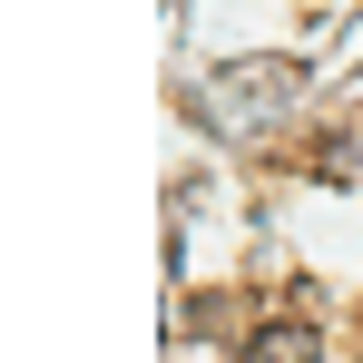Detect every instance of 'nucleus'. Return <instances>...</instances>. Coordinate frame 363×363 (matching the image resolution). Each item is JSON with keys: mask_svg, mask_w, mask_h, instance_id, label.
Listing matches in <instances>:
<instances>
[{"mask_svg": "<svg viewBox=\"0 0 363 363\" xmlns=\"http://www.w3.org/2000/svg\"><path fill=\"white\" fill-rule=\"evenodd\" d=\"M295 89H304L295 60H226L216 79H206V118L216 128H255V118H275Z\"/></svg>", "mask_w": 363, "mask_h": 363, "instance_id": "nucleus-1", "label": "nucleus"}, {"mask_svg": "<svg viewBox=\"0 0 363 363\" xmlns=\"http://www.w3.org/2000/svg\"><path fill=\"white\" fill-rule=\"evenodd\" d=\"M245 363H324V354H314V334H295V324H265L245 344Z\"/></svg>", "mask_w": 363, "mask_h": 363, "instance_id": "nucleus-2", "label": "nucleus"}]
</instances>
